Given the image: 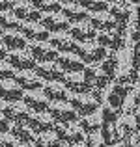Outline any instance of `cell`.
Returning <instances> with one entry per match:
<instances>
[{"label": "cell", "instance_id": "1", "mask_svg": "<svg viewBox=\"0 0 140 147\" xmlns=\"http://www.w3.org/2000/svg\"><path fill=\"white\" fill-rule=\"evenodd\" d=\"M75 54L86 63H99L105 60V56L108 54L107 49H103L101 45H97L95 41H86V43H77Z\"/></svg>", "mask_w": 140, "mask_h": 147}, {"label": "cell", "instance_id": "2", "mask_svg": "<svg viewBox=\"0 0 140 147\" xmlns=\"http://www.w3.org/2000/svg\"><path fill=\"white\" fill-rule=\"evenodd\" d=\"M67 102L71 104L73 110L79 114V117L88 115V114H92V112H97V108H99L97 99L93 97L90 91H88V93H69Z\"/></svg>", "mask_w": 140, "mask_h": 147}, {"label": "cell", "instance_id": "3", "mask_svg": "<svg viewBox=\"0 0 140 147\" xmlns=\"http://www.w3.org/2000/svg\"><path fill=\"white\" fill-rule=\"evenodd\" d=\"M2 115L7 119L10 123H28L32 110L26 106L22 100H13V102H4L0 108Z\"/></svg>", "mask_w": 140, "mask_h": 147}, {"label": "cell", "instance_id": "4", "mask_svg": "<svg viewBox=\"0 0 140 147\" xmlns=\"http://www.w3.org/2000/svg\"><path fill=\"white\" fill-rule=\"evenodd\" d=\"M47 112L52 115V119L56 123H77L79 121V114L73 110V106L67 100H52V102H49Z\"/></svg>", "mask_w": 140, "mask_h": 147}, {"label": "cell", "instance_id": "5", "mask_svg": "<svg viewBox=\"0 0 140 147\" xmlns=\"http://www.w3.org/2000/svg\"><path fill=\"white\" fill-rule=\"evenodd\" d=\"M52 132L58 136V140L64 144H79L84 140V130L79 127V123H56Z\"/></svg>", "mask_w": 140, "mask_h": 147}, {"label": "cell", "instance_id": "6", "mask_svg": "<svg viewBox=\"0 0 140 147\" xmlns=\"http://www.w3.org/2000/svg\"><path fill=\"white\" fill-rule=\"evenodd\" d=\"M82 75L86 78V82L90 84L92 90H105L110 84V78L107 76V73L101 69L99 63H86L82 67Z\"/></svg>", "mask_w": 140, "mask_h": 147}, {"label": "cell", "instance_id": "7", "mask_svg": "<svg viewBox=\"0 0 140 147\" xmlns=\"http://www.w3.org/2000/svg\"><path fill=\"white\" fill-rule=\"evenodd\" d=\"M93 41H95L97 45H101L103 49H107V50L125 49V36H123L118 28H114V30H105V32H97Z\"/></svg>", "mask_w": 140, "mask_h": 147}, {"label": "cell", "instance_id": "8", "mask_svg": "<svg viewBox=\"0 0 140 147\" xmlns=\"http://www.w3.org/2000/svg\"><path fill=\"white\" fill-rule=\"evenodd\" d=\"M26 50L30 52V56L36 60V63L41 61H54L58 56V52L49 45V41H26Z\"/></svg>", "mask_w": 140, "mask_h": 147}, {"label": "cell", "instance_id": "9", "mask_svg": "<svg viewBox=\"0 0 140 147\" xmlns=\"http://www.w3.org/2000/svg\"><path fill=\"white\" fill-rule=\"evenodd\" d=\"M39 22L41 26L47 30L49 34H58V32H67L69 28V21L60 13V11H49V13H41L39 15Z\"/></svg>", "mask_w": 140, "mask_h": 147}, {"label": "cell", "instance_id": "10", "mask_svg": "<svg viewBox=\"0 0 140 147\" xmlns=\"http://www.w3.org/2000/svg\"><path fill=\"white\" fill-rule=\"evenodd\" d=\"M6 61L15 69V71H30V69L36 67V60L30 56V52H28L26 49L7 50Z\"/></svg>", "mask_w": 140, "mask_h": 147}, {"label": "cell", "instance_id": "11", "mask_svg": "<svg viewBox=\"0 0 140 147\" xmlns=\"http://www.w3.org/2000/svg\"><path fill=\"white\" fill-rule=\"evenodd\" d=\"M107 11L118 24H127V22H131V15L135 13V4H131L129 0H120V2L108 4Z\"/></svg>", "mask_w": 140, "mask_h": 147}, {"label": "cell", "instance_id": "12", "mask_svg": "<svg viewBox=\"0 0 140 147\" xmlns=\"http://www.w3.org/2000/svg\"><path fill=\"white\" fill-rule=\"evenodd\" d=\"M67 34L73 37L75 43H86V41L95 39V30L92 28V24L88 21H77V22H69Z\"/></svg>", "mask_w": 140, "mask_h": 147}, {"label": "cell", "instance_id": "13", "mask_svg": "<svg viewBox=\"0 0 140 147\" xmlns=\"http://www.w3.org/2000/svg\"><path fill=\"white\" fill-rule=\"evenodd\" d=\"M60 82L65 86V90H67L69 93H88V91L92 90L90 84L84 78L82 71L80 73H64Z\"/></svg>", "mask_w": 140, "mask_h": 147}, {"label": "cell", "instance_id": "14", "mask_svg": "<svg viewBox=\"0 0 140 147\" xmlns=\"http://www.w3.org/2000/svg\"><path fill=\"white\" fill-rule=\"evenodd\" d=\"M34 73L43 82H56V80H62V76H64V71L60 69V65L56 61H41V63H36Z\"/></svg>", "mask_w": 140, "mask_h": 147}, {"label": "cell", "instance_id": "15", "mask_svg": "<svg viewBox=\"0 0 140 147\" xmlns=\"http://www.w3.org/2000/svg\"><path fill=\"white\" fill-rule=\"evenodd\" d=\"M19 32L24 36L26 41H47L50 34L47 32L43 26L37 21H28V22H21L19 24Z\"/></svg>", "mask_w": 140, "mask_h": 147}, {"label": "cell", "instance_id": "16", "mask_svg": "<svg viewBox=\"0 0 140 147\" xmlns=\"http://www.w3.org/2000/svg\"><path fill=\"white\" fill-rule=\"evenodd\" d=\"M13 80L22 91L41 90V86H43V80L34 73V69H30V71H17L15 76H13Z\"/></svg>", "mask_w": 140, "mask_h": 147}, {"label": "cell", "instance_id": "17", "mask_svg": "<svg viewBox=\"0 0 140 147\" xmlns=\"http://www.w3.org/2000/svg\"><path fill=\"white\" fill-rule=\"evenodd\" d=\"M88 22L92 24V28L95 32H105V30H114L118 28V22L110 17L107 9L105 11H93V13H88Z\"/></svg>", "mask_w": 140, "mask_h": 147}, {"label": "cell", "instance_id": "18", "mask_svg": "<svg viewBox=\"0 0 140 147\" xmlns=\"http://www.w3.org/2000/svg\"><path fill=\"white\" fill-rule=\"evenodd\" d=\"M22 102L30 108L32 112H47L50 100L43 95L41 90H32V91H24L22 93Z\"/></svg>", "mask_w": 140, "mask_h": 147}, {"label": "cell", "instance_id": "19", "mask_svg": "<svg viewBox=\"0 0 140 147\" xmlns=\"http://www.w3.org/2000/svg\"><path fill=\"white\" fill-rule=\"evenodd\" d=\"M28 125L37 134V132H49V130H52L56 121L52 119V115L49 112H32V115L28 119Z\"/></svg>", "mask_w": 140, "mask_h": 147}, {"label": "cell", "instance_id": "20", "mask_svg": "<svg viewBox=\"0 0 140 147\" xmlns=\"http://www.w3.org/2000/svg\"><path fill=\"white\" fill-rule=\"evenodd\" d=\"M47 41H49V45L56 50L58 54H62V52H75V47H77V43L73 41V37L69 36L67 32L50 34Z\"/></svg>", "mask_w": 140, "mask_h": 147}, {"label": "cell", "instance_id": "21", "mask_svg": "<svg viewBox=\"0 0 140 147\" xmlns=\"http://www.w3.org/2000/svg\"><path fill=\"white\" fill-rule=\"evenodd\" d=\"M99 134H101V138H103V144L107 145V147L116 145V144H122L123 138H125V134H123L122 127H120L118 123H103Z\"/></svg>", "mask_w": 140, "mask_h": 147}, {"label": "cell", "instance_id": "22", "mask_svg": "<svg viewBox=\"0 0 140 147\" xmlns=\"http://www.w3.org/2000/svg\"><path fill=\"white\" fill-rule=\"evenodd\" d=\"M54 61L60 65V69L64 73H80L82 67H84V61L80 60L75 52H62V54L56 56Z\"/></svg>", "mask_w": 140, "mask_h": 147}, {"label": "cell", "instance_id": "23", "mask_svg": "<svg viewBox=\"0 0 140 147\" xmlns=\"http://www.w3.org/2000/svg\"><path fill=\"white\" fill-rule=\"evenodd\" d=\"M11 13H13L21 22L39 21V15H41L39 11H37L36 7H34L32 4L28 2V0H24V2H15L13 7H11Z\"/></svg>", "mask_w": 140, "mask_h": 147}, {"label": "cell", "instance_id": "24", "mask_svg": "<svg viewBox=\"0 0 140 147\" xmlns=\"http://www.w3.org/2000/svg\"><path fill=\"white\" fill-rule=\"evenodd\" d=\"M22 93L24 91L15 84L13 78H7V80H0V99L4 102H13V100H21Z\"/></svg>", "mask_w": 140, "mask_h": 147}, {"label": "cell", "instance_id": "25", "mask_svg": "<svg viewBox=\"0 0 140 147\" xmlns=\"http://www.w3.org/2000/svg\"><path fill=\"white\" fill-rule=\"evenodd\" d=\"M41 91H43V95L50 102L52 100H67V97H69V91L65 90V86L60 80H56V82H43Z\"/></svg>", "mask_w": 140, "mask_h": 147}, {"label": "cell", "instance_id": "26", "mask_svg": "<svg viewBox=\"0 0 140 147\" xmlns=\"http://www.w3.org/2000/svg\"><path fill=\"white\" fill-rule=\"evenodd\" d=\"M60 13L67 19L69 22H77V21H86L88 19V11L80 6L79 2H65L60 6Z\"/></svg>", "mask_w": 140, "mask_h": 147}, {"label": "cell", "instance_id": "27", "mask_svg": "<svg viewBox=\"0 0 140 147\" xmlns=\"http://www.w3.org/2000/svg\"><path fill=\"white\" fill-rule=\"evenodd\" d=\"M10 134L21 144H34V140H36V132L28 123H11Z\"/></svg>", "mask_w": 140, "mask_h": 147}, {"label": "cell", "instance_id": "28", "mask_svg": "<svg viewBox=\"0 0 140 147\" xmlns=\"http://www.w3.org/2000/svg\"><path fill=\"white\" fill-rule=\"evenodd\" d=\"M0 41L4 43V47L7 50H19V49L26 47V39L19 30H6V32H2Z\"/></svg>", "mask_w": 140, "mask_h": 147}, {"label": "cell", "instance_id": "29", "mask_svg": "<svg viewBox=\"0 0 140 147\" xmlns=\"http://www.w3.org/2000/svg\"><path fill=\"white\" fill-rule=\"evenodd\" d=\"M79 127L84 130V134L88 132H99L101 127H103V117H101L99 112H92V114L88 115H82V117H79Z\"/></svg>", "mask_w": 140, "mask_h": 147}, {"label": "cell", "instance_id": "30", "mask_svg": "<svg viewBox=\"0 0 140 147\" xmlns=\"http://www.w3.org/2000/svg\"><path fill=\"white\" fill-rule=\"evenodd\" d=\"M34 145L36 147H67V144L58 140V136L49 130V132H37L36 140H34Z\"/></svg>", "mask_w": 140, "mask_h": 147}, {"label": "cell", "instance_id": "31", "mask_svg": "<svg viewBox=\"0 0 140 147\" xmlns=\"http://www.w3.org/2000/svg\"><path fill=\"white\" fill-rule=\"evenodd\" d=\"M97 112H99L101 117H103V123H118L120 115H122L120 108H114L107 102H101L99 108H97Z\"/></svg>", "mask_w": 140, "mask_h": 147}, {"label": "cell", "instance_id": "32", "mask_svg": "<svg viewBox=\"0 0 140 147\" xmlns=\"http://www.w3.org/2000/svg\"><path fill=\"white\" fill-rule=\"evenodd\" d=\"M118 125L122 127L123 134H138V127H137V115H129V114H122L118 119Z\"/></svg>", "mask_w": 140, "mask_h": 147}, {"label": "cell", "instance_id": "33", "mask_svg": "<svg viewBox=\"0 0 140 147\" xmlns=\"http://www.w3.org/2000/svg\"><path fill=\"white\" fill-rule=\"evenodd\" d=\"M19 24H21V21L11 13V9L0 11V30L2 32H6V30H19Z\"/></svg>", "mask_w": 140, "mask_h": 147}, {"label": "cell", "instance_id": "34", "mask_svg": "<svg viewBox=\"0 0 140 147\" xmlns=\"http://www.w3.org/2000/svg\"><path fill=\"white\" fill-rule=\"evenodd\" d=\"M39 13H49V11H60L62 4L58 0H28Z\"/></svg>", "mask_w": 140, "mask_h": 147}, {"label": "cell", "instance_id": "35", "mask_svg": "<svg viewBox=\"0 0 140 147\" xmlns=\"http://www.w3.org/2000/svg\"><path fill=\"white\" fill-rule=\"evenodd\" d=\"M77 2H79L88 13H93V11H105L107 6H108L105 0H77Z\"/></svg>", "mask_w": 140, "mask_h": 147}, {"label": "cell", "instance_id": "36", "mask_svg": "<svg viewBox=\"0 0 140 147\" xmlns=\"http://www.w3.org/2000/svg\"><path fill=\"white\" fill-rule=\"evenodd\" d=\"M82 144L86 145V147H105L103 138H101L99 132H88V134H84Z\"/></svg>", "mask_w": 140, "mask_h": 147}, {"label": "cell", "instance_id": "37", "mask_svg": "<svg viewBox=\"0 0 140 147\" xmlns=\"http://www.w3.org/2000/svg\"><path fill=\"white\" fill-rule=\"evenodd\" d=\"M15 69L11 67L10 63L6 61V58L4 60H0V80H7V78H13L15 76Z\"/></svg>", "mask_w": 140, "mask_h": 147}, {"label": "cell", "instance_id": "38", "mask_svg": "<svg viewBox=\"0 0 140 147\" xmlns=\"http://www.w3.org/2000/svg\"><path fill=\"white\" fill-rule=\"evenodd\" d=\"M17 140L10 132H0V147H15Z\"/></svg>", "mask_w": 140, "mask_h": 147}, {"label": "cell", "instance_id": "39", "mask_svg": "<svg viewBox=\"0 0 140 147\" xmlns=\"http://www.w3.org/2000/svg\"><path fill=\"white\" fill-rule=\"evenodd\" d=\"M122 144L125 147H138V134H129V136H125Z\"/></svg>", "mask_w": 140, "mask_h": 147}, {"label": "cell", "instance_id": "40", "mask_svg": "<svg viewBox=\"0 0 140 147\" xmlns=\"http://www.w3.org/2000/svg\"><path fill=\"white\" fill-rule=\"evenodd\" d=\"M10 127H11V123L4 117L2 112H0V132H10Z\"/></svg>", "mask_w": 140, "mask_h": 147}, {"label": "cell", "instance_id": "41", "mask_svg": "<svg viewBox=\"0 0 140 147\" xmlns=\"http://www.w3.org/2000/svg\"><path fill=\"white\" fill-rule=\"evenodd\" d=\"M13 0H0V11H7L13 7Z\"/></svg>", "mask_w": 140, "mask_h": 147}, {"label": "cell", "instance_id": "42", "mask_svg": "<svg viewBox=\"0 0 140 147\" xmlns=\"http://www.w3.org/2000/svg\"><path fill=\"white\" fill-rule=\"evenodd\" d=\"M6 54H7V49L4 47V43L0 41V60H4V58H6Z\"/></svg>", "mask_w": 140, "mask_h": 147}, {"label": "cell", "instance_id": "43", "mask_svg": "<svg viewBox=\"0 0 140 147\" xmlns=\"http://www.w3.org/2000/svg\"><path fill=\"white\" fill-rule=\"evenodd\" d=\"M15 147H36V145H34V144H21V142H17Z\"/></svg>", "mask_w": 140, "mask_h": 147}, {"label": "cell", "instance_id": "44", "mask_svg": "<svg viewBox=\"0 0 140 147\" xmlns=\"http://www.w3.org/2000/svg\"><path fill=\"white\" fill-rule=\"evenodd\" d=\"M67 147H86L82 144V142H79V144H71V145H67Z\"/></svg>", "mask_w": 140, "mask_h": 147}, {"label": "cell", "instance_id": "45", "mask_svg": "<svg viewBox=\"0 0 140 147\" xmlns=\"http://www.w3.org/2000/svg\"><path fill=\"white\" fill-rule=\"evenodd\" d=\"M60 4H65V2H77V0H58Z\"/></svg>", "mask_w": 140, "mask_h": 147}, {"label": "cell", "instance_id": "46", "mask_svg": "<svg viewBox=\"0 0 140 147\" xmlns=\"http://www.w3.org/2000/svg\"><path fill=\"white\" fill-rule=\"evenodd\" d=\"M107 4H112V2H120V0H105Z\"/></svg>", "mask_w": 140, "mask_h": 147}, {"label": "cell", "instance_id": "47", "mask_svg": "<svg viewBox=\"0 0 140 147\" xmlns=\"http://www.w3.org/2000/svg\"><path fill=\"white\" fill-rule=\"evenodd\" d=\"M110 147H125L123 144H116V145H110Z\"/></svg>", "mask_w": 140, "mask_h": 147}, {"label": "cell", "instance_id": "48", "mask_svg": "<svg viewBox=\"0 0 140 147\" xmlns=\"http://www.w3.org/2000/svg\"><path fill=\"white\" fill-rule=\"evenodd\" d=\"M2 104H4V100H2V99H0V108H2Z\"/></svg>", "mask_w": 140, "mask_h": 147}, {"label": "cell", "instance_id": "49", "mask_svg": "<svg viewBox=\"0 0 140 147\" xmlns=\"http://www.w3.org/2000/svg\"><path fill=\"white\" fill-rule=\"evenodd\" d=\"M13 2H24V0H13Z\"/></svg>", "mask_w": 140, "mask_h": 147}, {"label": "cell", "instance_id": "50", "mask_svg": "<svg viewBox=\"0 0 140 147\" xmlns=\"http://www.w3.org/2000/svg\"><path fill=\"white\" fill-rule=\"evenodd\" d=\"M0 36H2V30H0Z\"/></svg>", "mask_w": 140, "mask_h": 147}]
</instances>
